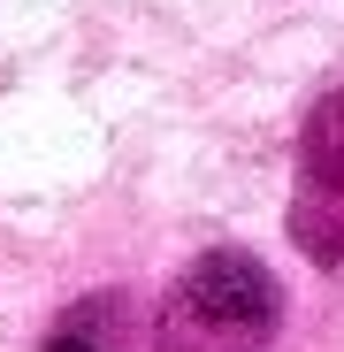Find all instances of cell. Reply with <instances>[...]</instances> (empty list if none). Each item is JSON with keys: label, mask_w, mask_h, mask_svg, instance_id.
I'll use <instances>...</instances> for the list:
<instances>
[{"label": "cell", "mask_w": 344, "mask_h": 352, "mask_svg": "<svg viewBox=\"0 0 344 352\" xmlns=\"http://www.w3.org/2000/svg\"><path fill=\"white\" fill-rule=\"evenodd\" d=\"M275 314H283L275 276L253 253H207L168 291L161 344L168 352H260L275 337Z\"/></svg>", "instance_id": "cell-1"}, {"label": "cell", "mask_w": 344, "mask_h": 352, "mask_svg": "<svg viewBox=\"0 0 344 352\" xmlns=\"http://www.w3.org/2000/svg\"><path fill=\"white\" fill-rule=\"evenodd\" d=\"M299 161H306V176H314L329 199H344V92L314 107V123L299 138Z\"/></svg>", "instance_id": "cell-2"}, {"label": "cell", "mask_w": 344, "mask_h": 352, "mask_svg": "<svg viewBox=\"0 0 344 352\" xmlns=\"http://www.w3.org/2000/svg\"><path fill=\"white\" fill-rule=\"evenodd\" d=\"M46 352H100V344H92V337H77V329H69V337H54V344H46Z\"/></svg>", "instance_id": "cell-3"}]
</instances>
